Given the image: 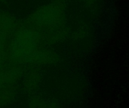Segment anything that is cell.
<instances>
[{
  "label": "cell",
  "mask_w": 129,
  "mask_h": 108,
  "mask_svg": "<svg viewBox=\"0 0 129 108\" xmlns=\"http://www.w3.org/2000/svg\"><path fill=\"white\" fill-rule=\"evenodd\" d=\"M40 83V77L37 71H29V73L26 75L24 81V86L26 89L28 90H34L38 87Z\"/></svg>",
  "instance_id": "obj_5"
},
{
  "label": "cell",
  "mask_w": 129,
  "mask_h": 108,
  "mask_svg": "<svg viewBox=\"0 0 129 108\" xmlns=\"http://www.w3.org/2000/svg\"><path fill=\"white\" fill-rule=\"evenodd\" d=\"M84 2H85V3H90V2H92V0H82Z\"/></svg>",
  "instance_id": "obj_7"
},
{
  "label": "cell",
  "mask_w": 129,
  "mask_h": 108,
  "mask_svg": "<svg viewBox=\"0 0 129 108\" xmlns=\"http://www.w3.org/2000/svg\"><path fill=\"white\" fill-rule=\"evenodd\" d=\"M29 103L31 104L30 108H47V103L45 101V100L39 97L32 98Z\"/></svg>",
  "instance_id": "obj_6"
},
{
  "label": "cell",
  "mask_w": 129,
  "mask_h": 108,
  "mask_svg": "<svg viewBox=\"0 0 129 108\" xmlns=\"http://www.w3.org/2000/svg\"><path fill=\"white\" fill-rule=\"evenodd\" d=\"M16 18L8 12H0V34L8 38L17 30Z\"/></svg>",
  "instance_id": "obj_4"
},
{
  "label": "cell",
  "mask_w": 129,
  "mask_h": 108,
  "mask_svg": "<svg viewBox=\"0 0 129 108\" xmlns=\"http://www.w3.org/2000/svg\"><path fill=\"white\" fill-rule=\"evenodd\" d=\"M57 60L56 53L48 49L39 47L28 59L26 64L41 66L51 64Z\"/></svg>",
  "instance_id": "obj_3"
},
{
  "label": "cell",
  "mask_w": 129,
  "mask_h": 108,
  "mask_svg": "<svg viewBox=\"0 0 129 108\" xmlns=\"http://www.w3.org/2000/svg\"><path fill=\"white\" fill-rule=\"evenodd\" d=\"M42 38L41 32L34 27L16 30L7 50L9 60L15 64H26L29 56L40 47Z\"/></svg>",
  "instance_id": "obj_1"
},
{
  "label": "cell",
  "mask_w": 129,
  "mask_h": 108,
  "mask_svg": "<svg viewBox=\"0 0 129 108\" xmlns=\"http://www.w3.org/2000/svg\"><path fill=\"white\" fill-rule=\"evenodd\" d=\"M29 20L36 29H50L62 24L63 9L57 3L44 5L33 13Z\"/></svg>",
  "instance_id": "obj_2"
},
{
  "label": "cell",
  "mask_w": 129,
  "mask_h": 108,
  "mask_svg": "<svg viewBox=\"0 0 129 108\" xmlns=\"http://www.w3.org/2000/svg\"><path fill=\"white\" fill-rule=\"evenodd\" d=\"M1 1H2V0H0V2H1Z\"/></svg>",
  "instance_id": "obj_8"
}]
</instances>
